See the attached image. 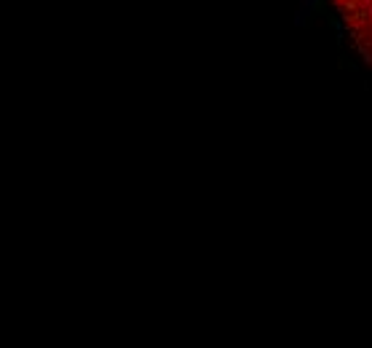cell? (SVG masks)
Masks as SVG:
<instances>
[{
  "label": "cell",
  "instance_id": "cell-1",
  "mask_svg": "<svg viewBox=\"0 0 372 348\" xmlns=\"http://www.w3.org/2000/svg\"><path fill=\"white\" fill-rule=\"evenodd\" d=\"M332 3H335V5H337V8H343V5H346V3H348V0H332Z\"/></svg>",
  "mask_w": 372,
  "mask_h": 348
}]
</instances>
